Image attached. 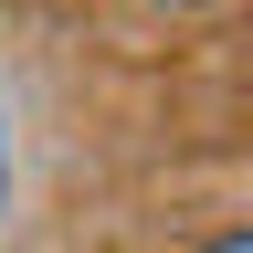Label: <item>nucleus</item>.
I'll list each match as a JSON object with an SVG mask.
<instances>
[{
    "label": "nucleus",
    "instance_id": "nucleus-3",
    "mask_svg": "<svg viewBox=\"0 0 253 253\" xmlns=\"http://www.w3.org/2000/svg\"><path fill=\"white\" fill-rule=\"evenodd\" d=\"M0 190H11V158H0Z\"/></svg>",
    "mask_w": 253,
    "mask_h": 253
},
{
    "label": "nucleus",
    "instance_id": "nucleus-1",
    "mask_svg": "<svg viewBox=\"0 0 253 253\" xmlns=\"http://www.w3.org/2000/svg\"><path fill=\"white\" fill-rule=\"evenodd\" d=\"M201 253H253V221H232V232H211Z\"/></svg>",
    "mask_w": 253,
    "mask_h": 253
},
{
    "label": "nucleus",
    "instance_id": "nucleus-2",
    "mask_svg": "<svg viewBox=\"0 0 253 253\" xmlns=\"http://www.w3.org/2000/svg\"><path fill=\"white\" fill-rule=\"evenodd\" d=\"M148 11H201V0H148Z\"/></svg>",
    "mask_w": 253,
    "mask_h": 253
}]
</instances>
